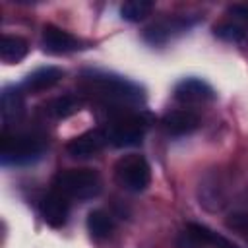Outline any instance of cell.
I'll use <instances>...</instances> for the list:
<instances>
[{"instance_id":"cell-14","label":"cell","mask_w":248,"mask_h":248,"mask_svg":"<svg viewBox=\"0 0 248 248\" xmlns=\"http://www.w3.org/2000/svg\"><path fill=\"white\" fill-rule=\"evenodd\" d=\"M64 76V70L58 66H43L33 70L21 83V89H25L27 93H39L45 91L48 87H52L54 83H58Z\"/></svg>"},{"instance_id":"cell-15","label":"cell","mask_w":248,"mask_h":248,"mask_svg":"<svg viewBox=\"0 0 248 248\" xmlns=\"http://www.w3.org/2000/svg\"><path fill=\"white\" fill-rule=\"evenodd\" d=\"M29 52V45L25 39L17 35H4L0 39V58L6 64H16L23 60Z\"/></svg>"},{"instance_id":"cell-4","label":"cell","mask_w":248,"mask_h":248,"mask_svg":"<svg viewBox=\"0 0 248 248\" xmlns=\"http://www.w3.org/2000/svg\"><path fill=\"white\" fill-rule=\"evenodd\" d=\"M145 130H147V122L143 120L141 114L128 112L122 108L110 116L105 132L114 147H134L141 143Z\"/></svg>"},{"instance_id":"cell-16","label":"cell","mask_w":248,"mask_h":248,"mask_svg":"<svg viewBox=\"0 0 248 248\" xmlns=\"http://www.w3.org/2000/svg\"><path fill=\"white\" fill-rule=\"evenodd\" d=\"M79 107H81V101L78 97L64 95V97H56V99L46 103V114L56 118V120H62V118H68L74 112H78Z\"/></svg>"},{"instance_id":"cell-22","label":"cell","mask_w":248,"mask_h":248,"mask_svg":"<svg viewBox=\"0 0 248 248\" xmlns=\"http://www.w3.org/2000/svg\"><path fill=\"white\" fill-rule=\"evenodd\" d=\"M203 236H205L207 244H211V246H215V248H240V246H236L232 240H229V238L217 234L215 231H211V229L205 227V225H203Z\"/></svg>"},{"instance_id":"cell-11","label":"cell","mask_w":248,"mask_h":248,"mask_svg":"<svg viewBox=\"0 0 248 248\" xmlns=\"http://www.w3.org/2000/svg\"><path fill=\"white\" fill-rule=\"evenodd\" d=\"M161 126L169 136H188L198 130L200 116L192 110H170L161 118Z\"/></svg>"},{"instance_id":"cell-20","label":"cell","mask_w":248,"mask_h":248,"mask_svg":"<svg viewBox=\"0 0 248 248\" xmlns=\"http://www.w3.org/2000/svg\"><path fill=\"white\" fill-rule=\"evenodd\" d=\"M213 35L227 41V43H234V45H246L248 43L246 31L236 23H219V25H215Z\"/></svg>"},{"instance_id":"cell-13","label":"cell","mask_w":248,"mask_h":248,"mask_svg":"<svg viewBox=\"0 0 248 248\" xmlns=\"http://www.w3.org/2000/svg\"><path fill=\"white\" fill-rule=\"evenodd\" d=\"M23 110H25V103H23L21 89L14 85L4 87L0 93V114H2L4 126L17 122L23 116Z\"/></svg>"},{"instance_id":"cell-3","label":"cell","mask_w":248,"mask_h":248,"mask_svg":"<svg viewBox=\"0 0 248 248\" xmlns=\"http://www.w3.org/2000/svg\"><path fill=\"white\" fill-rule=\"evenodd\" d=\"M45 141L35 134H2L0 161L2 165H29L43 157Z\"/></svg>"},{"instance_id":"cell-5","label":"cell","mask_w":248,"mask_h":248,"mask_svg":"<svg viewBox=\"0 0 248 248\" xmlns=\"http://www.w3.org/2000/svg\"><path fill=\"white\" fill-rule=\"evenodd\" d=\"M118 184L128 192H143L151 182V167L141 155H124L114 167Z\"/></svg>"},{"instance_id":"cell-2","label":"cell","mask_w":248,"mask_h":248,"mask_svg":"<svg viewBox=\"0 0 248 248\" xmlns=\"http://www.w3.org/2000/svg\"><path fill=\"white\" fill-rule=\"evenodd\" d=\"M103 188L101 176L93 169H66L54 176L52 190L64 194L68 200L97 198Z\"/></svg>"},{"instance_id":"cell-12","label":"cell","mask_w":248,"mask_h":248,"mask_svg":"<svg viewBox=\"0 0 248 248\" xmlns=\"http://www.w3.org/2000/svg\"><path fill=\"white\" fill-rule=\"evenodd\" d=\"M198 196H200V203L205 209H209V211L223 209V205L227 203V194H225V186H223L219 174H207L200 182Z\"/></svg>"},{"instance_id":"cell-1","label":"cell","mask_w":248,"mask_h":248,"mask_svg":"<svg viewBox=\"0 0 248 248\" xmlns=\"http://www.w3.org/2000/svg\"><path fill=\"white\" fill-rule=\"evenodd\" d=\"M83 81H85V89L95 95L99 101H103L107 107L112 108H124L128 105H138L143 101V89L122 78V76H114V74H107V72H97V70H89L83 74Z\"/></svg>"},{"instance_id":"cell-17","label":"cell","mask_w":248,"mask_h":248,"mask_svg":"<svg viewBox=\"0 0 248 248\" xmlns=\"http://www.w3.org/2000/svg\"><path fill=\"white\" fill-rule=\"evenodd\" d=\"M209 246L203 236V225L188 223L186 229L176 236V248H205Z\"/></svg>"},{"instance_id":"cell-6","label":"cell","mask_w":248,"mask_h":248,"mask_svg":"<svg viewBox=\"0 0 248 248\" xmlns=\"http://www.w3.org/2000/svg\"><path fill=\"white\" fill-rule=\"evenodd\" d=\"M192 25H194V19H190V17H178V16L165 17L161 21H155L153 25H149L143 31V41L153 45V46L155 45L157 46L159 45H167L174 37H178L184 31H188Z\"/></svg>"},{"instance_id":"cell-21","label":"cell","mask_w":248,"mask_h":248,"mask_svg":"<svg viewBox=\"0 0 248 248\" xmlns=\"http://www.w3.org/2000/svg\"><path fill=\"white\" fill-rule=\"evenodd\" d=\"M227 227H229V229H234L238 234H242V236L248 240V213H246V211H238V213L229 215Z\"/></svg>"},{"instance_id":"cell-18","label":"cell","mask_w":248,"mask_h":248,"mask_svg":"<svg viewBox=\"0 0 248 248\" xmlns=\"http://www.w3.org/2000/svg\"><path fill=\"white\" fill-rule=\"evenodd\" d=\"M153 12V2L149 0H130L120 6V17L130 23H138L145 19Z\"/></svg>"},{"instance_id":"cell-8","label":"cell","mask_w":248,"mask_h":248,"mask_svg":"<svg viewBox=\"0 0 248 248\" xmlns=\"http://www.w3.org/2000/svg\"><path fill=\"white\" fill-rule=\"evenodd\" d=\"M107 143H108V136L105 130H87L76 136L74 140H70L66 145V151L74 159H91L99 151H103Z\"/></svg>"},{"instance_id":"cell-9","label":"cell","mask_w":248,"mask_h":248,"mask_svg":"<svg viewBox=\"0 0 248 248\" xmlns=\"http://www.w3.org/2000/svg\"><path fill=\"white\" fill-rule=\"evenodd\" d=\"M68 215H70V200L64 194L50 190L41 200V217L48 227L62 229L68 221Z\"/></svg>"},{"instance_id":"cell-7","label":"cell","mask_w":248,"mask_h":248,"mask_svg":"<svg viewBox=\"0 0 248 248\" xmlns=\"http://www.w3.org/2000/svg\"><path fill=\"white\" fill-rule=\"evenodd\" d=\"M215 89L202 78H184L174 87V99L182 105H203L215 101Z\"/></svg>"},{"instance_id":"cell-23","label":"cell","mask_w":248,"mask_h":248,"mask_svg":"<svg viewBox=\"0 0 248 248\" xmlns=\"http://www.w3.org/2000/svg\"><path fill=\"white\" fill-rule=\"evenodd\" d=\"M229 12L232 16H236V17L248 21V6H244V4H232V6H229Z\"/></svg>"},{"instance_id":"cell-10","label":"cell","mask_w":248,"mask_h":248,"mask_svg":"<svg viewBox=\"0 0 248 248\" xmlns=\"http://www.w3.org/2000/svg\"><path fill=\"white\" fill-rule=\"evenodd\" d=\"M41 45L46 52H52V54H64V52H72V50L81 48V43L78 37H74L72 33H68L56 25H45L43 27Z\"/></svg>"},{"instance_id":"cell-19","label":"cell","mask_w":248,"mask_h":248,"mask_svg":"<svg viewBox=\"0 0 248 248\" xmlns=\"http://www.w3.org/2000/svg\"><path fill=\"white\" fill-rule=\"evenodd\" d=\"M112 229H114L112 219L105 211H101V209L89 211V215H87V231L91 232L93 238H107L112 232Z\"/></svg>"}]
</instances>
